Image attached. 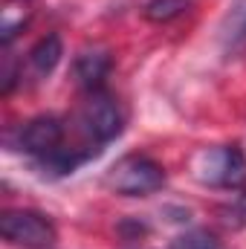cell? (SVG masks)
<instances>
[{
    "instance_id": "1",
    "label": "cell",
    "mask_w": 246,
    "mask_h": 249,
    "mask_svg": "<svg viewBox=\"0 0 246 249\" xmlns=\"http://www.w3.org/2000/svg\"><path fill=\"white\" fill-rule=\"evenodd\" d=\"M105 183L110 191L124 194V197H148L165 186V171L159 162L142 154H127L119 162L110 165Z\"/></svg>"
},
{
    "instance_id": "2",
    "label": "cell",
    "mask_w": 246,
    "mask_h": 249,
    "mask_svg": "<svg viewBox=\"0 0 246 249\" xmlns=\"http://www.w3.org/2000/svg\"><path fill=\"white\" fill-rule=\"evenodd\" d=\"M191 171L203 186L217 188H241L246 183V157L238 148H203L191 160Z\"/></svg>"
},
{
    "instance_id": "3",
    "label": "cell",
    "mask_w": 246,
    "mask_h": 249,
    "mask_svg": "<svg viewBox=\"0 0 246 249\" xmlns=\"http://www.w3.org/2000/svg\"><path fill=\"white\" fill-rule=\"evenodd\" d=\"M78 122L84 136L93 142V145H105L110 139H116L124 127V116L119 102L105 93V90H93L87 93V102L81 105V113H78Z\"/></svg>"
},
{
    "instance_id": "4",
    "label": "cell",
    "mask_w": 246,
    "mask_h": 249,
    "mask_svg": "<svg viewBox=\"0 0 246 249\" xmlns=\"http://www.w3.org/2000/svg\"><path fill=\"white\" fill-rule=\"evenodd\" d=\"M0 235L15 244V247H29V249H41L55 244L58 232L55 223L32 209H12L0 217Z\"/></svg>"
},
{
    "instance_id": "5",
    "label": "cell",
    "mask_w": 246,
    "mask_h": 249,
    "mask_svg": "<svg viewBox=\"0 0 246 249\" xmlns=\"http://www.w3.org/2000/svg\"><path fill=\"white\" fill-rule=\"evenodd\" d=\"M18 148L38 162L64 148V124L58 116H38L18 130Z\"/></svg>"
},
{
    "instance_id": "6",
    "label": "cell",
    "mask_w": 246,
    "mask_h": 249,
    "mask_svg": "<svg viewBox=\"0 0 246 249\" xmlns=\"http://www.w3.org/2000/svg\"><path fill=\"white\" fill-rule=\"evenodd\" d=\"M110 72V55L105 50H84L78 58H75V81L93 93V90H102L105 78Z\"/></svg>"
},
{
    "instance_id": "7",
    "label": "cell",
    "mask_w": 246,
    "mask_h": 249,
    "mask_svg": "<svg viewBox=\"0 0 246 249\" xmlns=\"http://www.w3.org/2000/svg\"><path fill=\"white\" fill-rule=\"evenodd\" d=\"M61 55H64V44L58 35H47L41 38L32 50H29V70L35 78H47L58 64H61Z\"/></svg>"
},
{
    "instance_id": "8",
    "label": "cell",
    "mask_w": 246,
    "mask_h": 249,
    "mask_svg": "<svg viewBox=\"0 0 246 249\" xmlns=\"http://www.w3.org/2000/svg\"><path fill=\"white\" fill-rule=\"evenodd\" d=\"M223 41H226V50L246 47V0H235V6L229 9L223 23Z\"/></svg>"
},
{
    "instance_id": "9",
    "label": "cell",
    "mask_w": 246,
    "mask_h": 249,
    "mask_svg": "<svg viewBox=\"0 0 246 249\" xmlns=\"http://www.w3.org/2000/svg\"><path fill=\"white\" fill-rule=\"evenodd\" d=\"M185 9H188V0H148L142 15L151 23H165V20H174L177 15H183Z\"/></svg>"
},
{
    "instance_id": "10",
    "label": "cell",
    "mask_w": 246,
    "mask_h": 249,
    "mask_svg": "<svg viewBox=\"0 0 246 249\" xmlns=\"http://www.w3.org/2000/svg\"><path fill=\"white\" fill-rule=\"evenodd\" d=\"M15 81H18V61H15V55L6 50V55H3V70H0V93L9 96L12 87H15Z\"/></svg>"
},
{
    "instance_id": "11",
    "label": "cell",
    "mask_w": 246,
    "mask_h": 249,
    "mask_svg": "<svg viewBox=\"0 0 246 249\" xmlns=\"http://www.w3.org/2000/svg\"><path fill=\"white\" fill-rule=\"evenodd\" d=\"M177 249H214V244H211L209 235L194 232V235H188V238H180V241H177Z\"/></svg>"
},
{
    "instance_id": "12",
    "label": "cell",
    "mask_w": 246,
    "mask_h": 249,
    "mask_svg": "<svg viewBox=\"0 0 246 249\" xmlns=\"http://www.w3.org/2000/svg\"><path fill=\"white\" fill-rule=\"evenodd\" d=\"M226 214H229V220H235V223H246V191L232 200V206H226Z\"/></svg>"
},
{
    "instance_id": "13",
    "label": "cell",
    "mask_w": 246,
    "mask_h": 249,
    "mask_svg": "<svg viewBox=\"0 0 246 249\" xmlns=\"http://www.w3.org/2000/svg\"><path fill=\"white\" fill-rule=\"evenodd\" d=\"M20 3H26V0H20Z\"/></svg>"
}]
</instances>
